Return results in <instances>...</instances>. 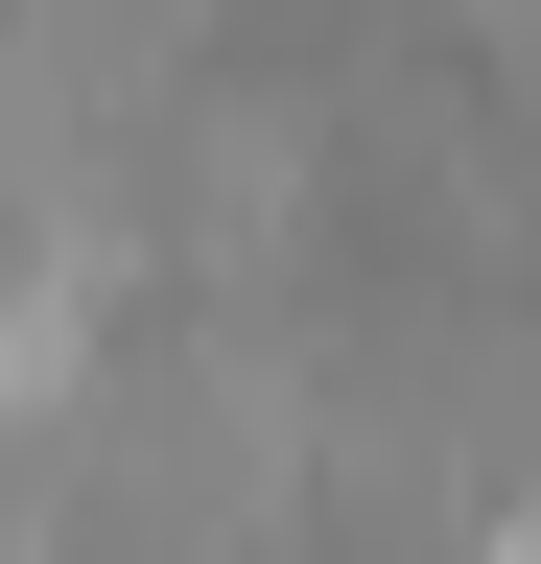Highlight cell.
Instances as JSON below:
<instances>
[{
  "instance_id": "cell-2",
  "label": "cell",
  "mask_w": 541,
  "mask_h": 564,
  "mask_svg": "<svg viewBox=\"0 0 541 564\" xmlns=\"http://www.w3.org/2000/svg\"><path fill=\"white\" fill-rule=\"evenodd\" d=\"M95 282H118V236H0V447H47V423L118 377Z\"/></svg>"
},
{
  "instance_id": "cell-1",
  "label": "cell",
  "mask_w": 541,
  "mask_h": 564,
  "mask_svg": "<svg viewBox=\"0 0 541 564\" xmlns=\"http://www.w3.org/2000/svg\"><path fill=\"white\" fill-rule=\"evenodd\" d=\"M306 212H329V95L188 70L165 141H142V236H165L188 282H306Z\"/></svg>"
},
{
  "instance_id": "cell-3",
  "label": "cell",
  "mask_w": 541,
  "mask_h": 564,
  "mask_svg": "<svg viewBox=\"0 0 541 564\" xmlns=\"http://www.w3.org/2000/svg\"><path fill=\"white\" fill-rule=\"evenodd\" d=\"M470 564H541V494H518V518H470Z\"/></svg>"
}]
</instances>
